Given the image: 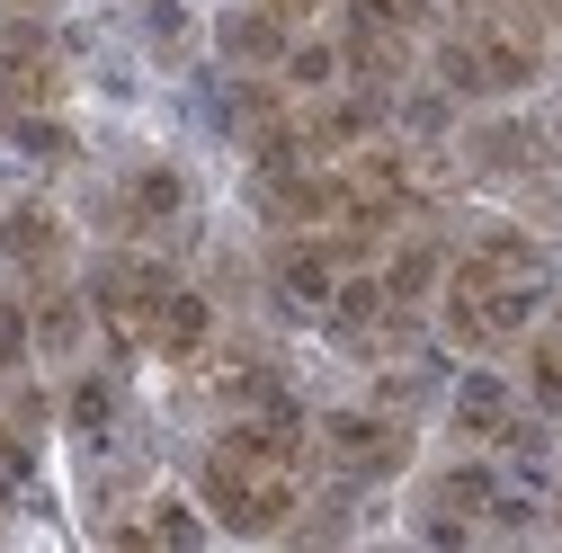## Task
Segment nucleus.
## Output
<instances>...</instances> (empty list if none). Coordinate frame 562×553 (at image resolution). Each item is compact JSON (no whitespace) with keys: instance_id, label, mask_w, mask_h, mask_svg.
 I'll list each match as a JSON object with an SVG mask.
<instances>
[{"instance_id":"obj_1","label":"nucleus","mask_w":562,"mask_h":553,"mask_svg":"<svg viewBox=\"0 0 562 553\" xmlns=\"http://www.w3.org/2000/svg\"><path fill=\"white\" fill-rule=\"evenodd\" d=\"M544 72V27L518 0H456L447 45H438V81L456 99H518Z\"/></svg>"},{"instance_id":"obj_2","label":"nucleus","mask_w":562,"mask_h":553,"mask_svg":"<svg viewBox=\"0 0 562 553\" xmlns=\"http://www.w3.org/2000/svg\"><path fill=\"white\" fill-rule=\"evenodd\" d=\"M196 500L224 535H277L295 527V500H304V473H277V464H250V455H224L205 447L196 464Z\"/></svg>"},{"instance_id":"obj_3","label":"nucleus","mask_w":562,"mask_h":553,"mask_svg":"<svg viewBox=\"0 0 562 553\" xmlns=\"http://www.w3.org/2000/svg\"><path fill=\"white\" fill-rule=\"evenodd\" d=\"M536 313H544V276H447V304H438L447 339H456V349H473V358L527 339Z\"/></svg>"},{"instance_id":"obj_4","label":"nucleus","mask_w":562,"mask_h":553,"mask_svg":"<svg viewBox=\"0 0 562 553\" xmlns=\"http://www.w3.org/2000/svg\"><path fill=\"white\" fill-rule=\"evenodd\" d=\"M419 27H429V0H339V54L367 90H393L411 72Z\"/></svg>"},{"instance_id":"obj_5","label":"nucleus","mask_w":562,"mask_h":553,"mask_svg":"<svg viewBox=\"0 0 562 553\" xmlns=\"http://www.w3.org/2000/svg\"><path fill=\"white\" fill-rule=\"evenodd\" d=\"M45 108H63V45L27 10H10L0 19V116H45Z\"/></svg>"},{"instance_id":"obj_6","label":"nucleus","mask_w":562,"mask_h":553,"mask_svg":"<svg viewBox=\"0 0 562 553\" xmlns=\"http://www.w3.org/2000/svg\"><path fill=\"white\" fill-rule=\"evenodd\" d=\"M322 455L348 482H393L411 464V420L402 410H330L322 420Z\"/></svg>"},{"instance_id":"obj_7","label":"nucleus","mask_w":562,"mask_h":553,"mask_svg":"<svg viewBox=\"0 0 562 553\" xmlns=\"http://www.w3.org/2000/svg\"><path fill=\"white\" fill-rule=\"evenodd\" d=\"M179 286V276L161 268V259H144V250H125V259H99V276H90V313L108 321V339H125V349H144V313L161 304Z\"/></svg>"},{"instance_id":"obj_8","label":"nucleus","mask_w":562,"mask_h":553,"mask_svg":"<svg viewBox=\"0 0 562 553\" xmlns=\"http://www.w3.org/2000/svg\"><path fill=\"white\" fill-rule=\"evenodd\" d=\"M179 215H188V179H179L170 161H134V170L116 179V196H108V224H116V233H134V241L170 233Z\"/></svg>"},{"instance_id":"obj_9","label":"nucleus","mask_w":562,"mask_h":553,"mask_svg":"<svg viewBox=\"0 0 562 553\" xmlns=\"http://www.w3.org/2000/svg\"><path fill=\"white\" fill-rule=\"evenodd\" d=\"M0 259H10L19 276H63V259H72V224L54 215V205H36V196H19L10 215H0Z\"/></svg>"},{"instance_id":"obj_10","label":"nucleus","mask_w":562,"mask_h":553,"mask_svg":"<svg viewBox=\"0 0 562 553\" xmlns=\"http://www.w3.org/2000/svg\"><path fill=\"white\" fill-rule=\"evenodd\" d=\"M144 349L161 366H196L205 349H215V304H205L196 286H170L153 313H144Z\"/></svg>"},{"instance_id":"obj_11","label":"nucleus","mask_w":562,"mask_h":553,"mask_svg":"<svg viewBox=\"0 0 562 553\" xmlns=\"http://www.w3.org/2000/svg\"><path fill=\"white\" fill-rule=\"evenodd\" d=\"M447 276H544V250H536L518 224H482V233L456 250Z\"/></svg>"},{"instance_id":"obj_12","label":"nucleus","mask_w":562,"mask_h":553,"mask_svg":"<svg viewBox=\"0 0 562 553\" xmlns=\"http://www.w3.org/2000/svg\"><path fill=\"white\" fill-rule=\"evenodd\" d=\"M196 366H205V393H215L224 410H259V402L286 393V384H277V366H268V358H250V349H205Z\"/></svg>"},{"instance_id":"obj_13","label":"nucleus","mask_w":562,"mask_h":553,"mask_svg":"<svg viewBox=\"0 0 562 553\" xmlns=\"http://www.w3.org/2000/svg\"><path fill=\"white\" fill-rule=\"evenodd\" d=\"M286 45H295V36H286V19H277L268 0H250V10L224 19V54L241 63V72H277V63H286Z\"/></svg>"},{"instance_id":"obj_14","label":"nucleus","mask_w":562,"mask_h":553,"mask_svg":"<svg viewBox=\"0 0 562 553\" xmlns=\"http://www.w3.org/2000/svg\"><path fill=\"white\" fill-rule=\"evenodd\" d=\"M90 321H99V313H90V295H72V286H54V276H45V295L27 304V330H36V349H45V358H72Z\"/></svg>"},{"instance_id":"obj_15","label":"nucleus","mask_w":562,"mask_h":553,"mask_svg":"<svg viewBox=\"0 0 562 553\" xmlns=\"http://www.w3.org/2000/svg\"><path fill=\"white\" fill-rule=\"evenodd\" d=\"M456 429L464 438H518V393L501 375H464L456 384Z\"/></svg>"},{"instance_id":"obj_16","label":"nucleus","mask_w":562,"mask_h":553,"mask_svg":"<svg viewBox=\"0 0 562 553\" xmlns=\"http://www.w3.org/2000/svg\"><path fill=\"white\" fill-rule=\"evenodd\" d=\"M205 527L215 518H196L188 500H153L144 518H125V527H108L116 544H205Z\"/></svg>"},{"instance_id":"obj_17","label":"nucleus","mask_w":562,"mask_h":553,"mask_svg":"<svg viewBox=\"0 0 562 553\" xmlns=\"http://www.w3.org/2000/svg\"><path fill=\"white\" fill-rule=\"evenodd\" d=\"M286 90H304V99H322V90H339V72H348V54H339V36H295L286 45Z\"/></svg>"},{"instance_id":"obj_18","label":"nucleus","mask_w":562,"mask_h":553,"mask_svg":"<svg viewBox=\"0 0 562 553\" xmlns=\"http://www.w3.org/2000/svg\"><path fill=\"white\" fill-rule=\"evenodd\" d=\"M438 276H447V250H438V241H402V250L384 259V295H393V304L411 313L419 295L438 286Z\"/></svg>"},{"instance_id":"obj_19","label":"nucleus","mask_w":562,"mask_h":553,"mask_svg":"<svg viewBox=\"0 0 562 553\" xmlns=\"http://www.w3.org/2000/svg\"><path fill=\"white\" fill-rule=\"evenodd\" d=\"M527 402L536 410H562V330H536L527 339Z\"/></svg>"},{"instance_id":"obj_20","label":"nucleus","mask_w":562,"mask_h":553,"mask_svg":"<svg viewBox=\"0 0 562 553\" xmlns=\"http://www.w3.org/2000/svg\"><path fill=\"white\" fill-rule=\"evenodd\" d=\"M63 410H72V429H81V438H99V429L116 420V384H108V375H81Z\"/></svg>"},{"instance_id":"obj_21","label":"nucleus","mask_w":562,"mask_h":553,"mask_svg":"<svg viewBox=\"0 0 562 553\" xmlns=\"http://www.w3.org/2000/svg\"><path fill=\"white\" fill-rule=\"evenodd\" d=\"M268 10H277V19H286V27H304L313 10H330V0H268Z\"/></svg>"},{"instance_id":"obj_22","label":"nucleus","mask_w":562,"mask_h":553,"mask_svg":"<svg viewBox=\"0 0 562 553\" xmlns=\"http://www.w3.org/2000/svg\"><path fill=\"white\" fill-rule=\"evenodd\" d=\"M518 10H527L536 27H562V0H518Z\"/></svg>"},{"instance_id":"obj_23","label":"nucleus","mask_w":562,"mask_h":553,"mask_svg":"<svg viewBox=\"0 0 562 553\" xmlns=\"http://www.w3.org/2000/svg\"><path fill=\"white\" fill-rule=\"evenodd\" d=\"M10 10H27V19H36V10H45V0H10Z\"/></svg>"}]
</instances>
